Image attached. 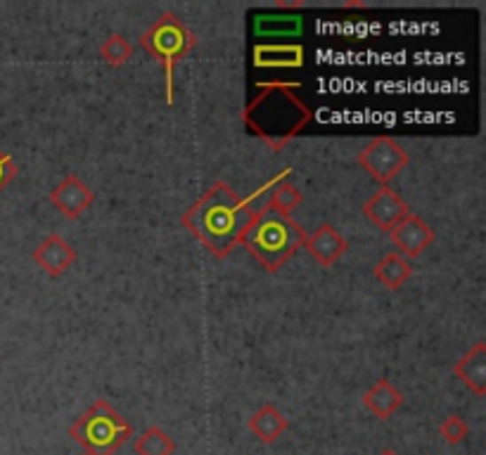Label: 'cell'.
<instances>
[{
    "label": "cell",
    "mask_w": 486,
    "mask_h": 455,
    "mask_svg": "<svg viewBox=\"0 0 486 455\" xmlns=\"http://www.w3.org/2000/svg\"><path fill=\"white\" fill-rule=\"evenodd\" d=\"M380 455H399V453H394V451H382Z\"/></svg>",
    "instance_id": "cell-22"
},
{
    "label": "cell",
    "mask_w": 486,
    "mask_h": 455,
    "mask_svg": "<svg viewBox=\"0 0 486 455\" xmlns=\"http://www.w3.org/2000/svg\"><path fill=\"white\" fill-rule=\"evenodd\" d=\"M456 375L458 380L467 387L470 391H474L477 396H484L486 394V344L484 341H477L474 347L467 351V354L456 363Z\"/></svg>",
    "instance_id": "cell-12"
},
{
    "label": "cell",
    "mask_w": 486,
    "mask_h": 455,
    "mask_svg": "<svg viewBox=\"0 0 486 455\" xmlns=\"http://www.w3.org/2000/svg\"><path fill=\"white\" fill-rule=\"evenodd\" d=\"M133 448H136V455H174L176 443L161 427H147L136 439Z\"/></svg>",
    "instance_id": "cell-17"
},
{
    "label": "cell",
    "mask_w": 486,
    "mask_h": 455,
    "mask_svg": "<svg viewBox=\"0 0 486 455\" xmlns=\"http://www.w3.org/2000/svg\"><path fill=\"white\" fill-rule=\"evenodd\" d=\"M389 235H392L394 247L399 249V254L404 259H415V256H420L436 238L435 228H432L427 221H422L420 216H415V214H408Z\"/></svg>",
    "instance_id": "cell-8"
},
{
    "label": "cell",
    "mask_w": 486,
    "mask_h": 455,
    "mask_svg": "<svg viewBox=\"0 0 486 455\" xmlns=\"http://www.w3.org/2000/svg\"><path fill=\"white\" fill-rule=\"evenodd\" d=\"M34 261L43 268L51 278H59L76 263V249L62 235L52 232L34 249Z\"/></svg>",
    "instance_id": "cell-10"
},
{
    "label": "cell",
    "mask_w": 486,
    "mask_h": 455,
    "mask_svg": "<svg viewBox=\"0 0 486 455\" xmlns=\"http://www.w3.org/2000/svg\"><path fill=\"white\" fill-rule=\"evenodd\" d=\"M304 239L306 232L297 221L263 207L256 214L255 224L249 225L247 235L242 238V245L247 247V252L259 261L263 271L276 273L299 247H304Z\"/></svg>",
    "instance_id": "cell-3"
},
{
    "label": "cell",
    "mask_w": 486,
    "mask_h": 455,
    "mask_svg": "<svg viewBox=\"0 0 486 455\" xmlns=\"http://www.w3.org/2000/svg\"><path fill=\"white\" fill-rule=\"evenodd\" d=\"M287 427H290L287 418L278 411L276 405L270 404L262 405V408L249 418V432L255 434L256 439L262 441V443H266V446L276 443V441L287 432Z\"/></svg>",
    "instance_id": "cell-14"
},
{
    "label": "cell",
    "mask_w": 486,
    "mask_h": 455,
    "mask_svg": "<svg viewBox=\"0 0 486 455\" xmlns=\"http://www.w3.org/2000/svg\"><path fill=\"white\" fill-rule=\"evenodd\" d=\"M467 422H465L460 415H449V418H443V422L439 425V434H442V439L449 443V446H458V443H463L467 439Z\"/></svg>",
    "instance_id": "cell-20"
},
{
    "label": "cell",
    "mask_w": 486,
    "mask_h": 455,
    "mask_svg": "<svg viewBox=\"0 0 486 455\" xmlns=\"http://www.w3.org/2000/svg\"><path fill=\"white\" fill-rule=\"evenodd\" d=\"M69 436L83 446L86 453L114 455L133 436V427L126 422L114 405L98 398L72 427Z\"/></svg>",
    "instance_id": "cell-4"
},
{
    "label": "cell",
    "mask_w": 486,
    "mask_h": 455,
    "mask_svg": "<svg viewBox=\"0 0 486 455\" xmlns=\"http://www.w3.org/2000/svg\"><path fill=\"white\" fill-rule=\"evenodd\" d=\"M255 65L262 69H294L304 65V48L297 43L256 45Z\"/></svg>",
    "instance_id": "cell-13"
},
{
    "label": "cell",
    "mask_w": 486,
    "mask_h": 455,
    "mask_svg": "<svg viewBox=\"0 0 486 455\" xmlns=\"http://www.w3.org/2000/svg\"><path fill=\"white\" fill-rule=\"evenodd\" d=\"M413 275V268L408 263V259H404L401 254H387L378 261L375 266V278H378L387 289H401L411 280Z\"/></svg>",
    "instance_id": "cell-16"
},
{
    "label": "cell",
    "mask_w": 486,
    "mask_h": 455,
    "mask_svg": "<svg viewBox=\"0 0 486 455\" xmlns=\"http://www.w3.org/2000/svg\"><path fill=\"white\" fill-rule=\"evenodd\" d=\"M259 209L235 192L228 183H214L207 195L183 214L181 224L209 249L225 259L247 235Z\"/></svg>",
    "instance_id": "cell-1"
},
{
    "label": "cell",
    "mask_w": 486,
    "mask_h": 455,
    "mask_svg": "<svg viewBox=\"0 0 486 455\" xmlns=\"http://www.w3.org/2000/svg\"><path fill=\"white\" fill-rule=\"evenodd\" d=\"M304 247L309 249L313 259L318 261L320 266H333L334 261H340L349 249L347 239L341 238L340 232L327 224L320 225L311 238H306Z\"/></svg>",
    "instance_id": "cell-11"
},
{
    "label": "cell",
    "mask_w": 486,
    "mask_h": 455,
    "mask_svg": "<svg viewBox=\"0 0 486 455\" xmlns=\"http://www.w3.org/2000/svg\"><path fill=\"white\" fill-rule=\"evenodd\" d=\"M365 408L380 420H389L394 412L404 405V394L394 387L389 380H380L378 384H372L371 389L365 391L363 396Z\"/></svg>",
    "instance_id": "cell-15"
},
{
    "label": "cell",
    "mask_w": 486,
    "mask_h": 455,
    "mask_svg": "<svg viewBox=\"0 0 486 455\" xmlns=\"http://www.w3.org/2000/svg\"><path fill=\"white\" fill-rule=\"evenodd\" d=\"M302 83H259V95L245 107V123L256 137H262L273 152H280L306 123L313 112L297 98Z\"/></svg>",
    "instance_id": "cell-2"
},
{
    "label": "cell",
    "mask_w": 486,
    "mask_h": 455,
    "mask_svg": "<svg viewBox=\"0 0 486 455\" xmlns=\"http://www.w3.org/2000/svg\"><path fill=\"white\" fill-rule=\"evenodd\" d=\"M302 200H304V197H302V190L294 188V185L287 181V176H285L283 181H278L276 185H273L266 207H269V209H276L278 214L290 216L292 211L297 209L299 204H302Z\"/></svg>",
    "instance_id": "cell-18"
},
{
    "label": "cell",
    "mask_w": 486,
    "mask_h": 455,
    "mask_svg": "<svg viewBox=\"0 0 486 455\" xmlns=\"http://www.w3.org/2000/svg\"><path fill=\"white\" fill-rule=\"evenodd\" d=\"M140 45H143V51L150 52V55L164 67V76H167V102L171 105V102H174L176 65L195 51L197 36L174 15V12H164V15L140 36Z\"/></svg>",
    "instance_id": "cell-5"
},
{
    "label": "cell",
    "mask_w": 486,
    "mask_h": 455,
    "mask_svg": "<svg viewBox=\"0 0 486 455\" xmlns=\"http://www.w3.org/2000/svg\"><path fill=\"white\" fill-rule=\"evenodd\" d=\"M93 190L88 188L76 174L65 176L51 192V202L65 218H79L93 204Z\"/></svg>",
    "instance_id": "cell-9"
},
{
    "label": "cell",
    "mask_w": 486,
    "mask_h": 455,
    "mask_svg": "<svg viewBox=\"0 0 486 455\" xmlns=\"http://www.w3.org/2000/svg\"><path fill=\"white\" fill-rule=\"evenodd\" d=\"M363 214H365V218L372 225H378L382 232H392L411 214V209L401 200L399 192H394L389 185H382L368 202L363 204Z\"/></svg>",
    "instance_id": "cell-7"
},
{
    "label": "cell",
    "mask_w": 486,
    "mask_h": 455,
    "mask_svg": "<svg viewBox=\"0 0 486 455\" xmlns=\"http://www.w3.org/2000/svg\"><path fill=\"white\" fill-rule=\"evenodd\" d=\"M83 455H93V453H83Z\"/></svg>",
    "instance_id": "cell-23"
},
{
    "label": "cell",
    "mask_w": 486,
    "mask_h": 455,
    "mask_svg": "<svg viewBox=\"0 0 486 455\" xmlns=\"http://www.w3.org/2000/svg\"><path fill=\"white\" fill-rule=\"evenodd\" d=\"M17 178V164L8 152L0 150V192Z\"/></svg>",
    "instance_id": "cell-21"
},
{
    "label": "cell",
    "mask_w": 486,
    "mask_h": 455,
    "mask_svg": "<svg viewBox=\"0 0 486 455\" xmlns=\"http://www.w3.org/2000/svg\"><path fill=\"white\" fill-rule=\"evenodd\" d=\"M100 58L107 62L109 67H122L133 58V45L119 34H112L105 38L100 45Z\"/></svg>",
    "instance_id": "cell-19"
},
{
    "label": "cell",
    "mask_w": 486,
    "mask_h": 455,
    "mask_svg": "<svg viewBox=\"0 0 486 455\" xmlns=\"http://www.w3.org/2000/svg\"><path fill=\"white\" fill-rule=\"evenodd\" d=\"M358 164L363 171L371 176L372 181H378L380 185L396 178V176L406 169L408 154L394 137H375L372 143H368L358 152Z\"/></svg>",
    "instance_id": "cell-6"
}]
</instances>
